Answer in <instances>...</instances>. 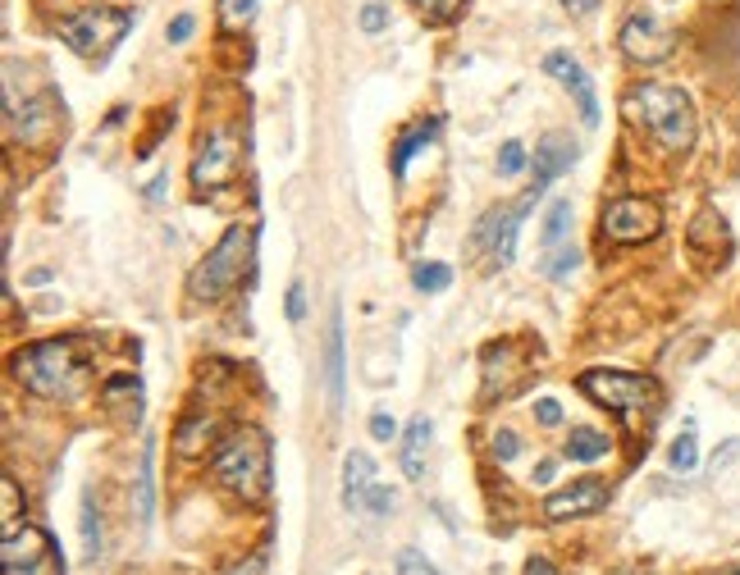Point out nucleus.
Wrapping results in <instances>:
<instances>
[{"instance_id": "f257e3e1", "label": "nucleus", "mask_w": 740, "mask_h": 575, "mask_svg": "<svg viewBox=\"0 0 740 575\" xmlns=\"http://www.w3.org/2000/svg\"><path fill=\"white\" fill-rule=\"evenodd\" d=\"M626 115L630 124H640L649 138H654L663 151H690L694 142V105L681 87L667 82H640L626 92Z\"/></svg>"}, {"instance_id": "f03ea898", "label": "nucleus", "mask_w": 740, "mask_h": 575, "mask_svg": "<svg viewBox=\"0 0 740 575\" xmlns=\"http://www.w3.org/2000/svg\"><path fill=\"white\" fill-rule=\"evenodd\" d=\"M215 480L243 502H266L270 498V438L252 425H238L233 434H225L220 452H215Z\"/></svg>"}, {"instance_id": "7ed1b4c3", "label": "nucleus", "mask_w": 740, "mask_h": 575, "mask_svg": "<svg viewBox=\"0 0 740 575\" xmlns=\"http://www.w3.org/2000/svg\"><path fill=\"white\" fill-rule=\"evenodd\" d=\"M252 260H256V225H233L210 247V256L188 274V297L192 302H220L225 293H233V288L252 274Z\"/></svg>"}, {"instance_id": "20e7f679", "label": "nucleus", "mask_w": 740, "mask_h": 575, "mask_svg": "<svg viewBox=\"0 0 740 575\" xmlns=\"http://www.w3.org/2000/svg\"><path fill=\"white\" fill-rule=\"evenodd\" d=\"M580 388L595 397L599 407H608L613 416H622L626 425H649L663 411V388L649 374H630V370H585Z\"/></svg>"}, {"instance_id": "39448f33", "label": "nucleus", "mask_w": 740, "mask_h": 575, "mask_svg": "<svg viewBox=\"0 0 740 575\" xmlns=\"http://www.w3.org/2000/svg\"><path fill=\"white\" fill-rule=\"evenodd\" d=\"M82 374V361H78V343L74 338H51V343H33L14 357V380L24 384L28 393L37 397H64L74 393Z\"/></svg>"}, {"instance_id": "423d86ee", "label": "nucleus", "mask_w": 740, "mask_h": 575, "mask_svg": "<svg viewBox=\"0 0 740 575\" xmlns=\"http://www.w3.org/2000/svg\"><path fill=\"white\" fill-rule=\"evenodd\" d=\"M133 14L128 10H115V5H92V10H78L69 18H60V37L69 41V51L82 55V60H111V51L124 41Z\"/></svg>"}, {"instance_id": "0eeeda50", "label": "nucleus", "mask_w": 740, "mask_h": 575, "mask_svg": "<svg viewBox=\"0 0 740 575\" xmlns=\"http://www.w3.org/2000/svg\"><path fill=\"white\" fill-rule=\"evenodd\" d=\"M599 229L608 242H617V247H636V242L659 238L663 210H659V202H649V196H617V202L603 206Z\"/></svg>"}, {"instance_id": "6e6552de", "label": "nucleus", "mask_w": 740, "mask_h": 575, "mask_svg": "<svg viewBox=\"0 0 740 575\" xmlns=\"http://www.w3.org/2000/svg\"><path fill=\"white\" fill-rule=\"evenodd\" d=\"M0 571L5 575H64V562H60L47 529L18 525L14 535H5V544H0Z\"/></svg>"}, {"instance_id": "1a4fd4ad", "label": "nucleus", "mask_w": 740, "mask_h": 575, "mask_svg": "<svg viewBox=\"0 0 740 575\" xmlns=\"http://www.w3.org/2000/svg\"><path fill=\"white\" fill-rule=\"evenodd\" d=\"M238 161H243V142L233 138L229 128H215L210 138H202L197 161H192V188H220L238 174Z\"/></svg>"}, {"instance_id": "9d476101", "label": "nucleus", "mask_w": 740, "mask_h": 575, "mask_svg": "<svg viewBox=\"0 0 740 575\" xmlns=\"http://www.w3.org/2000/svg\"><path fill=\"white\" fill-rule=\"evenodd\" d=\"M617 41H622V51L630 60H640V64H659V60H667L672 51H677V33L654 14H630L622 24Z\"/></svg>"}, {"instance_id": "9b49d317", "label": "nucleus", "mask_w": 740, "mask_h": 575, "mask_svg": "<svg viewBox=\"0 0 740 575\" xmlns=\"http://www.w3.org/2000/svg\"><path fill=\"white\" fill-rule=\"evenodd\" d=\"M544 69H549V74H553L562 87H567V92H572V101H576V110H580V124H585V128H595V124H599V97H595L590 74H585L567 51L544 55Z\"/></svg>"}, {"instance_id": "f8f14e48", "label": "nucleus", "mask_w": 740, "mask_h": 575, "mask_svg": "<svg viewBox=\"0 0 740 575\" xmlns=\"http://www.w3.org/2000/svg\"><path fill=\"white\" fill-rule=\"evenodd\" d=\"M599 507H608V484L595 480V475H585V480L572 484V489H562V494H553L549 502H544V516L549 521H572V516H595Z\"/></svg>"}, {"instance_id": "ddd939ff", "label": "nucleus", "mask_w": 740, "mask_h": 575, "mask_svg": "<svg viewBox=\"0 0 740 575\" xmlns=\"http://www.w3.org/2000/svg\"><path fill=\"white\" fill-rule=\"evenodd\" d=\"M576 165V142L567 132H544L535 142V188H549L558 174H567Z\"/></svg>"}, {"instance_id": "4468645a", "label": "nucleus", "mask_w": 740, "mask_h": 575, "mask_svg": "<svg viewBox=\"0 0 740 575\" xmlns=\"http://www.w3.org/2000/svg\"><path fill=\"white\" fill-rule=\"evenodd\" d=\"M370 484H375V461H370V452H347L343 457V507H361Z\"/></svg>"}, {"instance_id": "2eb2a0df", "label": "nucleus", "mask_w": 740, "mask_h": 575, "mask_svg": "<svg viewBox=\"0 0 740 575\" xmlns=\"http://www.w3.org/2000/svg\"><path fill=\"white\" fill-rule=\"evenodd\" d=\"M324 384H330V407H343V316L334 311L330 338H324Z\"/></svg>"}, {"instance_id": "dca6fc26", "label": "nucleus", "mask_w": 740, "mask_h": 575, "mask_svg": "<svg viewBox=\"0 0 740 575\" xmlns=\"http://www.w3.org/2000/svg\"><path fill=\"white\" fill-rule=\"evenodd\" d=\"M709 242L717 247V260H723V256L731 252V233H727V225H723V219H717L713 210H704V215L690 225V247L700 252L704 260H709Z\"/></svg>"}, {"instance_id": "f3484780", "label": "nucleus", "mask_w": 740, "mask_h": 575, "mask_svg": "<svg viewBox=\"0 0 740 575\" xmlns=\"http://www.w3.org/2000/svg\"><path fill=\"white\" fill-rule=\"evenodd\" d=\"M425 444H430V420L417 416L407 425V438H403V471H407V480L425 475Z\"/></svg>"}, {"instance_id": "a211bd4d", "label": "nucleus", "mask_w": 740, "mask_h": 575, "mask_svg": "<svg viewBox=\"0 0 740 575\" xmlns=\"http://www.w3.org/2000/svg\"><path fill=\"white\" fill-rule=\"evenodd\" d=\"M105 407L119 411L124 420H138L142 416V384L133 374H119V380L105 384Z\"/></svg>"}, {"instance_id": "6ab92c4d", "label": "nucleus", "mask_w": 740, "mask_h": 575, "mask_svg": "<svg viewBox=\"0 0 740 575\" xmlns=\"http://www.w3.org/2000/svg\"><path fill=\"white\" fill-rule=\"evenodd\" d=\"M562 452H567L572 461H599V457H608V434H599L590 425H576L572 438L562 444Z\"/></svg>"}, {"instance_id": "aec40b11", "label": "nucleus", "mask_w": 740, "mask_h": 575, "mask_svg": "<svg viewBox=\"0 0 740 575\" xmlns=\"http://www.w3.org/2000/svg\"><path fill=\"white\" fill-rule=\"evenodd\" d=\"M434 132H439V124H417V128H411V132H403V138H398V146H394V174H398V179H403V174H407V165H411V156H417V151L421 146H430V138H434Z\"/></svg>"}, {"instance_id": "412c9836", "label": "nucleus", "mask_w": 740, "mask_h": 575, "mask_svg": "<svg viewBox=\"0 0 740 575\" xmlns=\"http://www.w3.org/2000/svg\"><path fill=\"white\" fill-rule=\"evenodd\" d=\"M567 233H572V202H553L549 215H544V233H539L544 252L562 247V238H567Z\"/></svg>"}, {"instance_id": "4be33fe9", "label": "nucleus", "mask_w": 740, "mask_h": 575, "mask_svg": "<svg viewBox=\"0 0 740 575\" xmlns=\"http://www.w3.org/2000/svg\"><path fill=\"white\" fill-rule=\"evenodd\" d=\"M411 283H417L421 293H444V288L452 283V270L439 265V260H421L417 270H411Z\"/></svg>"}, {"instance_id": "5701e85b", "label": "nucleus", "mask_w": 740, "mask_h": 575, "mask_svg": "<svg viewBox=\"0 0 740 575\" xmlns=\"http://www.w3.org/2000/svg\"><path fill=\"white\" fill-rule=\"evenodd\" d=\"M667 461H672V471H681V475L700 467V444H694V425H686V434L667 448Z\"/></svg>"}, {"instance_id": "b1692460", "label": "nucleus", "mask_w": 740, "mask_h": 575, "mask_svg": "<svg viewBox=\"0 0 740 575\" xmlns=\"http://www.w3.org/2000/svg\"><path fill=\"white\" fill-rule=\"evenodd\" d=\"M78 529H82V552H87V558H101V512L92 507V494L82 498V521H78Z\"/></svg>"}, {"instance_id": "393cba45", "label": "nucleus", "mask_w": 740, "mask_h": 575, "mask_svg": "<svg viewBox=\"0 0 740 575\" xmlns=\"http://www.w3.org/2000/svg\"><path fill=\"white\" fill-rule=\"evenodd\" d=\"M0 498H5V535H14L24 525V494H18V480L5 475L0 480Z\"/></svg>"}, {"instance_id": "a878e982", "label": "nucleus", "mask_w": 740, "mask_h": 575, "mask_svg": "<svg viewBox=\"0 0 740 575\" xmlns=\"http://www.w3.org/2000/svg\"><path fill=\"white\" fill-rule=\"evenodd\" d=\"M576 265H580V252H576V247H553V252H549V260H544L539 270L549 274V279H572V274H576Z\"/></svg>"}, {"instance_id": "bb28decb", "label": "nucleus", "mask_w": 740, "mask_h": 575, "mask_svg": "<svg viewBox=\"0 0 740 575\" xmlns=\"http://www.w3.org/2000/svg\"><path fill=\"white\" fill-rule=\"evenodd\" d=\"M151 461H156V448L142 452V471H138V516L151 521Z\"/></svg>"}, {"instance_id": "cd10ccee", "label": "nucleus", "mask_w": 740, "mask_h": 575, "mask_svg": "<svg viewBox=\"0 0 740 575\" xmlns=\"http://www.w3.org/2000/svg\"><path fill=\"white\" fill-rule=\"evenodd\" d=\"M398 575H439V566H434L425 552L403 548V552H398Z\"/></svg>"}, {"instance_id": "c85d7f7f", "label": "nucleus", "mask_w": 740, "mask_h": 575, "mask_svg": "<svg viewBox=\"0 0 740 575\" xmlns=\"http://www.w3.org/2000/svg\"><path fill=\"white\" fill-rule=\"evenodd\" d=\"M256 10V0H220V24L225 28H243Z\"/></svg>"}, {"instance_id": "c756f323", "label": "nucleus", "mask_w": 740, "mask_h": 575, "mask_svg": "<svg viewBox=\"0 0 740 575\" xmlns=\"http://www.w3.org/2000/svg\"><path fill=\"white\" fill-rule=\"evenodd\" d=\"M421 14L430 18V24H448V18H457V10L467 5V0H417Z\"/></svg>"}, {"instance_id": "7c9ffc66", "label": "nucleus", "mask_w": 740, "mask_h": 575, "mask_svg": "<svg viewBox=\"0 0 740 575\" xmlns=\"http://www.w3.org/2000/svg\"><path fill=\"white\" fill-rule=\"evenodd\" d=\"M526 169V146L521 142H503V151H498V174L503 179H512V174Z\"/></svg>"}, {"instance_id": "2f4dec72", "label": "nucleus", "mask_w": 740, "mask_h": 575, "mask_svg": "<svg viewBox=\"0 0 740 575\" xmlns=\"http://www.w3.org/2000/svg\"><path fill=\"white\" fill-rule=\"evenodd\" d=\"M384 28H388V10H384V5H366V10H361V33L375 37V33H384Z\"/></svg>"}, {"instance_id": "473e14b6", "label": "nucleus", "mask_w": 740, "mask_h": 575, "mask_svg": "<svg viewBox=\"0 0 740 575\" xmlns=\"http://www.w3.org/2000/svg\"><path fill=\"white\" fill-rule=\"evenodd\" d=\"M516 452H521V438H516L512 430H498V434H494V457H498V461H512Z\"/></svg>"}, {"instance_id": "72a5a7b5", "label": "nucleus", "mask_w": 740, "mask_h": 575, "mask_svg": "<svg viewBox=\"0 0 740 575\" xmlns=\"http://www.w3.org/2000/svg\"><path fill=\"white\" fill-rule=\"evenodd\" d=\"M361 502H366V507H370V512H375V516H384L388 507H394V494H388V489H380V484H370Z\"/></svg>"}, {"instance_id": "f704fd0d", "label": "nucleus", "mask_w": 740, "mask_h": 575, "mask_svg": "<svg viewBox=\"0 0 740 575\" xmlns=\"http://www.w3.org/2000/svg\"><path fill=\"white\" fill-rule=\"evenodd\" d=\"M370 434H375V438H380V444H388V438H394V434H398V425H394V416H388V411H375V416H370Z\"/></svg>"}, {"instance_id": "c9c22d12", "label": "nucleus", "mask_w": 740, "mask_h": 575, "mask_svg": "<svg viewBox=\"0 0 740 575\" xmlns=\"http://www.w3.org/2000/svg\"><path fill=\"white\" fill-rule=\"evenodd\" d=\"M266 566H270V562H266V552H252V558H247V562H238V566H229L225 575H266Z\"/></svg>"}, {"instance_id": "e433bc0d", "label": "nucleus", "mask_w": 740, "mask_h": 575, "mask_svg": "<svg viewBox=\"0 0 740 575\" xmlns=\"http://www.w3.org/2000/svg\"><path fill=\"white\" fill-rule=\"evenodd\" d=\"M302 316H307V288H302V283H293V288H289V320L297 324Z\"/></svg>"}, {"instance_id": "4c0bfd02", "label": "nucleus", "mask_w": 740, "mask_h": 575, "mask_svg": "<svg viewBox=\"0 0 740 575\" xmlns=\"http://www.w3.org/2000/svg\"><path fill=\"white\" fill-rule=\"evenodd\" d=\"M535 416H539V425H562V407L553 403V397H539V403H535Z\"/></svg>"}, {"instance_id": "58836bf2", "label": "nucleus", "mask_w": 740, "mask_h": 575, "mask_svg": "<svg viewBox=\"0 0 740 575\" xmlns=\"http://www.w3.org/2000/svg\"><path fill=\"white\" fill-rule=\"evenodd\" d=\"M188 37H192V14H179L169 24V41H188Z\"/></svg>"}, {"instance_id": "ea45409f", "label": "nucleus", "mask_w": 740, "mask_h": 575, "mask_svg": "<svg viewBox=\"0 0 740 575\" xmlns=\"http://www.w3.org/2000/svg\"><path fill=\"white\" fill-rule=\"evenodd\" d=\"M526 575H558V571L544 562V558H531V562H526Z\"/></svg>"}, {"instance_id": "a19ab883", "label": "nucleus", "mask_w": 740, "mask_h": 575, "mask_svg": "<svg viewBox=\"0 0 740 575\" xmlns=\"http://www.w3.org/2000/svg\"><path fill=\"white\" fill-rule=\"evenodd\" d=\"M553 480V461H539L535 467V484H549Z\"/></svg>"}, {"instance_id": "79ce46f5", "label": "nucleus", "mask_w": 740, "mask_h": 575, "mask_svg": "<svg viewBox=\"0 0 740 575\" xmlns=\"http://www.w3.org/2000/svg\"><path fill=\"white\" fill-rule=\"evenodd\" d=\"M567 5H576V10H590V5H595V0H567Z\"/></svg>"}, {"instance_id": "37998d69", "label": "nucleus", "mask_w": 740, "mask_h": 575, "mask_svg": "<svg viewBox=\"0 0 740 575\" xmlns=\"http://www.w3.org/2000/svg\"><path fill=\"white\" fill-rule=\"evenodd\" d=\"M717 575H740V566H731V571H717Z\"/></svg>"}, {"instance_id": "c03bdc74", "label": "nucleus", "mask_w": 740, "mask_h": 575, "mask_svg": "<svg viewBox=\"0 0 740 575\" xmlns=\"http://www.w3.org/2000/svg\"><path fill=\"white\" fill-rule=\"evenodd\" d=\"M622 575H645V571H622Z\"/></svg>"}]
</instances>
